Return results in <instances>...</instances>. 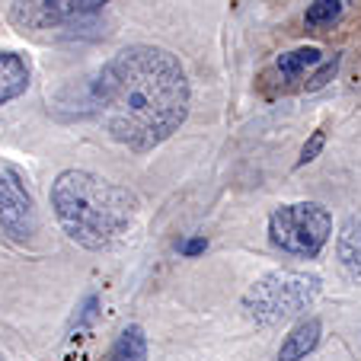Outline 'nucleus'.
I'll return each instance as SVG.
<instances>
[{"mask_svg": "<svg viewBox=\"0 0 361 361\" xmlns=\"http://www.w3.org/2000/svg\"><path fill=\"white\" fill-rule=\"evenodd\" d=\"M29 87V61L16 51H0V106L20 99Z\"/></svg>", "mask_w": 361, "mask_h": 361, "instance_id": "6e6552de", "label": "nucleus"}, {"mask_svg": "<svg viewBox=\"0 0 361 361\" xmlns=\"http://www.w3.org/2000/svg\"><path fill=\"white\" fill-rule=\"evenodd\" d=\"M204 250H208V240L204 237H192V240H185L183 243V256H189V259L192 256H202Z\"/></svg>", "mask_w": 361, "mask_h": 361, "instance_id": "4468645a", "label": "nucleus"}, {"mask_svg": "<svg viewBox=\"0 0 361 361\" xmlns=\"http://www.w3.org/2000/svg\"><path fill=\"white\" fill-rule=\"evenodd\" d=\"M339 259L352 275H361V218H352L339 233Z\"/></svg>", "mask_w": 361, "mask_h": 361, "instance_id": "9b49d317", "label": "nucleus"}, {"mask_svg": "<svg viewBox=\"0 0 361 361\" xmlns=\"http://www.w3.org/2000/svg\"><path fill=\"white\" fill-rule=\"evenodd\" d=\"M323 144H326V135H323V128H317L314 135L307 137V144L300 147V157H298V166H307L310 160H317L320 157V150H323Z\"/></svg>", "mask_w": 361, "mask_h": 361, "instance_id": "ddd939ff", "label": "nucleus"}, {"mask_svg": "<svg viewBox=\"0 0 361 361\" xmlns=\"http://www.w3.org/2000/svg\"><path fill=\"white\" fill-rule=\"evenodd\" d=\"M0 361H7V355H4V352H0Z\"/></svg>", "mask_w": 361, "mask_h": 361, "instance_id": "2eb2a0df", "label": "nucleus"}, {"mask_svg": "<svg viewBox=\"0 0 361 361\" xmlns=\"http://www.w3.org/2000/svg\"><path fill=\"white\" fill-rule=\"evenodd\" d=\"M336 71H339V55H323L314 45H300L279 55L262 83H275V93H314L333 80Z\"/></svg>", "mask_w": 361, "mask_h": 361, "instance_id": "39448f33", "label": "nucleus"}, {"mask_svg": "<svg viewBox=\"0 0 361 361\" xmlns=\"http://www.w3.org/2000/svg\"><path fill=\"white\" fill-rule=\"evenodd\" d=\"M93 96L106 131L137 154L173 137L192 106L183 61L160 45H128L112 55L96 77Z\"/></svg>", "mask_w": 361, "mask_h": 361, "instance_id": "f257e3e1", "label": "nucleus"}, {"mask_svg": "<svg viewBox=\"0 0 361 361\" xmlns=\"http://www.w3.org/2000/svg\"><path fill=\"white\" fill-rule=\"evenodd\" d=\"M339 16H342V0H314L304 13V23L310 29H323V26H333Z\"/></svg>", "mask_w": 361, "mask_h": 361, "instance_id": "f8f14e48", "label": "nucleus"}, {"mask_svg": "<svg viewBox=\"0 0 361 361\" xmlns=\"http://www.w3.org/2000/svg\"><path fill=\"white\" fill-rule=\"evenodd\" d=\"M320 336H323V323L317 320V317H307V320H300L298 326H294L291 333L281 339L279 361H300V358H307V355L317 348Z\"/></svg>", "mask_w": 361, "mask_h": 361, "instance_id": "1a4fd4ad", "label": "nucleus"}, {"mask_svg": "<svg viewBox=\"0 0 361 361\" xmlns=\"http://www.w3.org/2000/svg\"><path fill=\"white\" fill-rule=\"evenodd\" d=\"M0 227L20 243H26L39 227L32 195H29L23 176L10 166H0Z\"/></svg>", "mask_w": 361, "mask_h": 361, "instance_id": "0eeeda50", "label": "nucleus"}, {"mask_svg": "<svg viewBox=\"0 0 361 361\" xmlns=\"http://www.w3.org/2000/svg\"><path fill=\"white\" fill-rule=\"evenodd\" d=\"M51 212L83 250H109L128 233L137 198L125 185L90 170H64L51 183Z\"/></svg>", "mask_w": 361, "mask_h": 361, "instance_id": "f03ea898", "label": "nucleus"}, {"mask_svg": "<svg viewBox=\"0 0 361 361\" xmlns=\"http://www.w3.org/2000/svg\"><path fill=\"white\" fill-rule=\"evenodd\" d=\"M106 361H147V336L141 326H128L112 342Z\"/></svg>", "mask_w": 361, "mask_h": 361, "instance_id": "9d476101", "label": "nucleus"}, {"mask_svg": "<svg viewBox=\"0 0 361 361\" xmlns=\"http://www.w3.org/2000/svg\"><path fill=\"white\" fill-rule=\"evenodd\" d=\"M329 237H333V214L320 202L281 204L269 218V240L288 256L317 259Z\"/></svg>", "mask_w": 361, "mask_h": 361, "instance_id": "20e7f679", "label": "nucleus"}, {"mask_svg": "<svg viewBox=\"0 0 361 361\" xmlns=\"http://www.w3.org/2000/svg\"><path fill=\"white\" fill-rule=\"evenodd\" d=\"M109 0H13V20L23 29H55L93 16Z\"/></svg>", "mask_w": 361, "mask_h": 361, "instance_id": "423d86ee", "label": "nucleus"}, {"mask_svg": "<svg viewBox=\"0 0 361 361\" xmlns=\"http://www.w3.org/2000/svg\"><path fill=\"white\" fill-rule=\"evenodd\" d=\"M320 294V279L307 272H291V269H275L256 279L243 294V310L250 320L259 326H272V323L291 320V317L304 314L307 307Z\"/></svg>", "mask_w": 361, "mask_h": 361, "instance_id": "7ed1b4c3", "label": "nucleus"}]
</instances>
